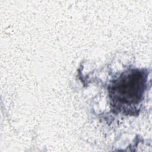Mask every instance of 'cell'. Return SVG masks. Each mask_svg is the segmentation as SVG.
Instances as JSON below:
<instances>
[{
  "label": "cell",
  "mask_w": 152,
  "mask_h": 152,
  "mask_svg": "<svg viewBox=\"0 0 152 152\" xmlns=\"http://www.w3.org/2000/svg\"><path fill=\"white\" fill-rule=\"evenodd\" d=\"M146 80V74L142 70L132 69L122 74L109 88V94L114 107L122 110L138 104L142 100Z\"/></svg>",
  "instance_id": "6da1fadb"
}]
</instances>
